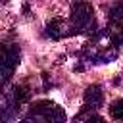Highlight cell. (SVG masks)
Returning a JSON list of instances; mask_svg holds the SVG:
<instances>
[{"mask_svg":"<svg viewBox=\"0 0 123 123\" xmlns=\"http://www.w3.org/2000/svg\"><path fill=\"white\" fill-rule=\"evenodd\" d=\"M71 29L69 35H79V33H90V29H94V10L88 2H73L71 4Z\"/></svg>","mask_w":123,"mask_h":123,"instance_id":"cell-1","label":"cell"},{"mask_svg":"<svg viewBox=\"0 0 123 123\" xmlns=\"http://www.w3.org/2000/svg\"><path fill=\"white\" fill-rule=\"evenodd\" d=\"M27 121H52V123H62V121H65V111L56 102L40 100V102L33 104Z\"/></svg>","mask_w":123,"mask_h":123,"instance_id":"cell-2","label":"cell"},{"mask_svg":"<svg viewBox=\"0 0 123 123\" xmlns=\"http://www.w3.org/2000/svg\"><path fill=\"white\" fill-rule=\"evenodd\" d=\"M21 60V50L17 44H8L0 48V86H6L17 69Z\"/></svg>","mask_w":123,"mask_h":123,"instance_id":"cell-3","label":"cell"},{"mask_svg":"<svg viewBox=\"0 0 123 123\" xmlns=\"http://www.w3.org/2000/svg\"><path fill=\"white\" fill-rule=\"evenodd\" d=\"M117 58V46H102L88 54V62L92 63H111Z\"/></svg>","mask_w":123,"mask_h":123,"instance_id":"cell-4","label":"cell"},{"mask_svg":"<svg viewBox=\"0 0 123 123\" xmlns=\"http://www.w3.org/2000/svg\"><path fill=\"white\" fill-rule=\"evenodd\" d=\"M102 102H104L102 86H100V85H90V86H86V90H85V108L96 110V108L102 106Z\"/></svg>","mask_w":123,"mask_h":123,"instance_id":"cell-5","label":"cell"},{"mask_svg":"<svg viewBox=\"0 0 123 123\" xmlns=\"http://www.w3.org/2000/svg\"><path fill=\"white\" fill-rule=\"evenodd\" d=\"M44 35H46L48 38H52V40H58V38L63 35V23H62L60 19L48 21L46 27H44Z\"/></svg>","mask_w":123,"mask_h":123,"instance_id":"cell-6","label":"cell"},{"mask_svg":"<svg viewBox=\"0 0 123 123\" xmlns=\"http://www.w3.org/2000/svg\"><path fill=\"white\" fill-rule=\"evenodd\" d=\"M110 37V42L113 46H123V25H115V29H111V33L108 35Z\"/></svg>","mask_w":123,"mask_h":123,"instance_id":"cell-7","label":"cell"},{"mask_svg":"<svg viewBox=\"0 0 123 123\" xmlns=\"http://www.w3.org/2000/svg\"><path fill=\"white\" fill-rule=\"evenodd\" d=\"M110 115H111L113 119L123 121V98H119V100L111 102V106H110Z\"/></svg>","mask_w":123,"mask_h":123,"instance_id":"cell-8","label":"cell"}]
</instances>
